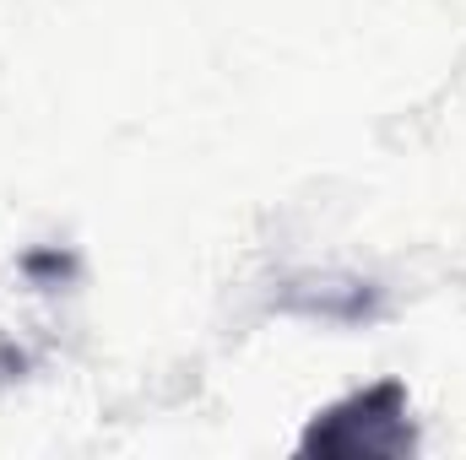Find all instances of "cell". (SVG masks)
Wrapping results in <instances>:
<instances>
[{
  "label": "cell",
  "instance_id": "obj_1",
  "mask_svg": "<svg viewBox=\"0 0 466 460\" xmlns=\"http://www.w3.org/2000/svg\"><path fill=\"white\" fill-rule=\"evenodd\" d=\"M304 455L331 450V455H412V423H407V390L396 379H380L369 390H358L348 401L326 406L309 434L299 439Z\"/></svg>",
  "mask_w": 466,
  "mask_h": 460
}]
</instances>
